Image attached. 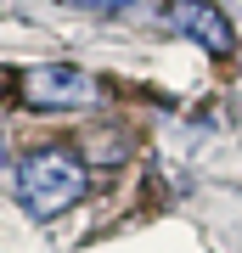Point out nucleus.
<instances>
[{
    "instance_id": "1",
    "label": "nucleus",
    "mask_w": 242,
    "mask_h": 253,
    "mask_svg": "<svg viewBox=\"0 0 242 253\" xmlns=\"http://www.w3.org/2000/svg\"><path fill=\"white\" fill-rule=\"evenodd\" d=\"M85 191H90V169L68 141H45L17 163V203L34 219L68 214L73 203H85Z\"/></svg>"
},
{
    "instance_id": "2",
    "label": "nucleus",
    "mask_w": 242,
    "mask_h": 253,
    "mask_svg": "<svg viewBox=\"0 0 242 253\" xmlns=\"http://www.w3.org/2000/svg\"><path fill=\"white\" fill-rule=\"evenodd\" d=\"M96 96L101 84L73 62H45V68L17 73V101L34 113H79V107H96Z\"/></svg>"
},
{
    "instance_id": "3",
    "label": "nucleus",
    "mask_w": 242,
    "mask_h": 253,
    "mask_svg": "<svg viewBox=\"0 0 242 253\" xmlns=\"http://www.w3.org/2000/svg\"><path fill=\"white\" fill-rule=\"evenodd\" d=\"M163 23H169L175 34H186L192 45H203L208 56H231L237 51V28L225 23V11L208 6V0H169V6H163Z\"/></svg>"
},
{
    "instance_id": "4",
    "label": "nucleus",
    "mask_w": 242,
    "mask_h": 253,
    "mask_svg": "<svg viewBox=\"0 0 242 253\" xmlns=\"http://www.w3.org/2000/svg\"><path fill=\"white\" fill-rule=\"evenodd\" d=\"M79 146H85V152H79V158H85V169H118V163L130 158L135 135H130L124 124H96Z\"/></svg>"
},
{
    "instance_id": "5",
    "label": "nucleus",
    "mask_w": 242,
    "mask_h": 253,
    "mask_svg": "<svg viewBox=\"0 0 242 253\" xmlns=\"http://www.w3.org/2000/svg\"><path fill=\"white\" fill-rule=\"evenodd\" d=\"M85 6H96V11H113V6H130V0H85Z\"/></svg>"
},
{
    "instance_id": "6",
    "label": "nucleus",
    "mask_w": 242,
    "mask_h": 253,
    "mask_svg": "<svg viewBox=\"0 0 242 253\" xmlns=\"http://www.w3.org/2000/svg\"><path fill=\"white\" fill-rule=\"evenodd\" d=\"M6 84H11V73H6V68H0V96H6Z\"/></svg>"
},
{
    "instance_id": "7",
    "label": "nucleus",
    "mask_w": 242,
    "mask_h": 253,
    "mask_svg": "<svg viewBox=\"0 0 242 253\" xmlns=\"http://www.w3.org/2000/svg\"><path fill=\"white\" fill-rule=\"evenodd\" d=\"M0 169H6V135H0Z\"/></svg>"
}]
</instances>
